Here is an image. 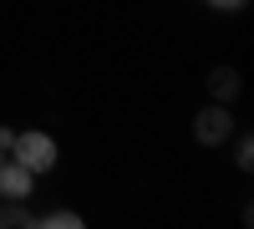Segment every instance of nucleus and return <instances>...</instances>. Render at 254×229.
<instances>
[{
  "label": "nucleus",
  "instance_id": "8",
  "mask_svg": "<svg viewBox=\"0 0 254 229\" xmlns=\"http://www.w3.org/2000/svg\"><path fill=\"white\" fill-rule=\"evenodd\" d=\"M208 5H219V10H244L249 0H208Z\"/></svg>",
  "mask_w": 254,
  "mask_h": 229
},
{
  "label": "nucleus",
  "instance_id": "9",
  "mask_svg": "<svg viewBox=\"0 0 254 229\" xmlns=\"http://www.w3.org/2000/svg\"><path fill=\"white\" fill-rule=\"evenodd\" d=\"M10 148H15V133H10V128H0V153H10Z\"/></svg>",
  "mask_w": 254,
  "mask_h": 229
},
{
  "label": "nucleus",
  "instance_id": "5",
  "mask_svg": "<svg viewBox=\"0 0 254 229\" xmlns=\"http://www.w3.org/2000/svg\"><path fill=\"white\" fill-rule=\"evenodd\" d=\"M26 229V224H36V214H26V204H20V199H5V204H0V229Z\"/></svg>",
  "mask_w": 254,
  "mask_h": 229
},
{
  "label": "nucleus",
  "instance_id": "2",
  "mask_svg": "<svg viewBox=\"0 0 254 229\" xmlns=\"http://www.w3.org/2000/svg\"><path fill=\"white\" fill-rule=\"evenodd\" d=\"M193 138L203 148H219V143L234 138V112H229V102H208V107L193 117Z\"/></svg>",
  "mask_w": 254,
  "mask_h": 229
},
{
  "label": "nucleus",
  "instance_id": "3",
  "mask_svg": "<svg viewBox=\"0 0 254 229\" xmlns=\"http://www.w3.org/2000/svg\"><path fill=\"white\" fill-rule=\"evenodd\" d=\"M31 183H36L31 168H20L15 158H0V199H20V204H26L31 199Z\"/></svg>",
  "mask_w": 254,
  "mask_h": 229
},
{
  "label": "nucleus",
  "instance_id": "6",
  "mask_svg": "<svg viewBox=\"0 0 254 229\" xmlns=\"http://www.w3.org/2000/svg\"><path fill=\"white\" fill-rule=\"evenodd\" d=\"M36 224H46V229H81V214H71V209H56V214L36 219Z\"/></svg>",
  "mask_w": 254,
  "mask_h": 229
},
{
  "label": "nucleus",
  "instance_id": "7",
  "mask_svg": "<svg viewBox=\"0 0 254 229\" xmlns=\"http://www.w3.org/2000/svg\"><path fill=\"white\" fill-rule=\"evenodd\" d=\"M234 163H239V168H254V138H249V133L234 143Z\"/></svg>",
  "mask_w": 254,
  "mask_h": 229
},
{
  "label": "nucleus",
  "instance_id": "10",
  "mask_svg": "<svg viewBox=\"0 0 254 229\" xmlns=\"http://www.w3.org/2000/svg\"><path fill=\"white\" fill-rule=\"evenodd\" d=\"M203 5H208V0H203Z\"/></svg>",
  "mask_w": 254,
  "mask_h": 229
},
{
  "label": "nucleus",
  "instance_id": "1",
  "mask_svg": "<svg viewBox=\"0 0 254 229\" xmlns=\"http://www.w3.org/2000/svg\"><path fill=\"white\" fill-rule=\"evenodd\" d=\"M10 158L20 163V168H31V173H51L56 168V138L51 133H15Z\"/></svg>",
  "mask_w": 254,
  "mask_h": 229
},
{
  "label": "nucleus",
  "instance_id": "4",
  "mask_svg": "<svg viewBox=\"0 0 254 229\" xmlns=\"http://www.w3.org/2000/svg\"><path fill=\"white\" fill-rule=\"evenodd\" d=\"M208 97L214 102H234L239 97V72L234 67H214L208 72Z\"/></svg>",
  "mask_w": 254,
  "mask_h": 229
}]
</instances>
